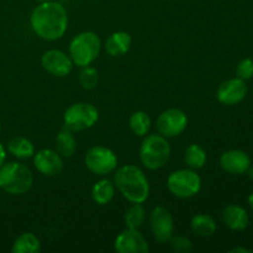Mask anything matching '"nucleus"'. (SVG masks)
<instances>
[{"label": "nucleus", "instance_id": "f257e3e1", "mask_svg": "<svg viewBox=\"0 0 253 253\" xmlns=\"http://www.w3.org/2000/svg\"><path fill=\"white\" fill-rule=\"evenodd\" d=\"M30 24L35 34L46 41L59 40L68 27V14L57 1L40 2L32 11Z\"/></svg>", "mask_w": 253, "mask_h": 253}, {"label": "nucleus", "instance_id": "f03ea898", "mask_svg": "<svg viewBox=\"0 0 253 253\" xmlns=\"http://www.w3.org/2000/svg\"><path fill=\"white\" fill-rule=\"evenodd\" d=\"M114 184L126 200L132 203H143L150 195V183L141 168L135 165H125L119 168L114 177Z\"/></svg>", "mask_w": 253, "mask_h": 253}, {"label": "nucleus", "instance_id": "7ed1b4c3", "mask_svg": "<svg viewBox=\"0 0 253 253\" xmlns=\"http://www.w3.org/2000/svg\"><path fill=\"white\" fill-rule=\"evenodd\" d=\"M34 175L27 166L19 162L4 163L0 167V189L11 195H22L29 192Z\"/></svg>", "mask_w": 253, "mask_h": 253}, {"label": "nucleus", "instance_id": "20e7f679", "mask_svg": "<svg viewBox=\"0 0 253 253\" xmlns=\"http://www.w3.org/2000/svg\"><path fill=\"white\" fill-rule=\"evenodd\" d=\"M170 157V145L165 136L160 133L145 136L140 148L141 163L147 169L162 168Z\"/></svg>", "mask_w": 253, "mask_h": 253}, {"label": "nucleus", "instance_id": "39448f33", "mask_svg": "<svg viewBox=\"0 0 253 253\" xmlns=\"http://www.w3.org/2000/svg\"><path fill=\"white\" fill-rule=\"evenodd\" d=\"M101 49V41L93 31H83L77 35L69 43V57L78 67L90 66Z\"/></svg>", "mask_w": 253, "mask_h": 253}, {"label": "nucleus", "instance_id": "423d86ee", "mask_svg": "<svg viewBox=\"0 0 253 253\" xmlns=\"http://www.w3.org/2000/svg\"><path fill=\"white\" fill-rule=\"evenodd\" d=\"M168 190L179 199L195 197L202 189V178L192 168L172 172L167 179Z\"/></svg>", "mask_w": 253, "mask_h": 253}, {"label": "nucleus", "instance_id": "0eeeda50", "mask_svg": "<svg viewBox=\"0 0 253 253\" xmlns=\"http://www.w3.org/2000/svg\"><path fill=\"white\" fill-rule=\"evenodd\" d=\"M99 120V111L90 103H76L69 106L63 116L64 126L76 131H84L93 127Z\"/></svg>", "mask_w": 253, "mask_h": 253}, {"label": "nucleus", "instance_id": "6e6552de", "mask_svg": "<svg viewBox=\"0 0 253 253\" xmlns=\"http://www.w3.org/2000/svg\"><path fill=\"white\" fill-rule=\"evenodd\" d=\"M84 162L93 174L100 177L110 174L118 167V157L113 150L105 146H94L89 148L84 157Z\"/></svg>", "mask_w": 253, "mask_h": 253}, {"label": "nucleus", "instance_id": "1a4fd4ad", "mask_svg": "<svg viewBox=\"0 0 253 253\" xmlns=\"http://www.w3.org/2000/svg\"><path fill=\"white\" fill-rule=\"evenodd\" d=\"M188 126V116L180 109L170 108L160 114L157 119L158 133L166 138L177 137Z\"/></svg>", "mask_w": 253, "mask_h": 253}, {"label": "nucleus", "instance_id": "9d476101", "mask_svg": "<svg viewBox=\"0 0 253 253\" xmlns=\"http://www.w3.org/2000/svg\"><path fill=\"white\" fill-rule=\"evenodd\" d=\"M150 227L153 237L161 244L168 242L174 235V220L165 207H156L150 214Z\"/></svg>", "mask_w": 253, "mask_h": 253}, {"label": "nucleus", "instance_id": "9b49d317", "mask_svg": "<svg viewBox=\"0 0 253 253\" xmlns=\"http://www.w3.org/2000/svg\"><path fill=\"white\" fill-rule=\"evenodd\" d=\"M41 64L47 73L54 77H66L73 69V61L69 54L61 49H48L41 58Z\"/></svg>", "mask_w": 253, "mask_h": 253}, {"label": "nucleus", "instance_id": "f8f14e48", "mask_svg": "<svg viewBox=\"0 0 253 253\" xmlns=\"http://www.w3.org/2000/svg\"><path fill=\"white\" fill-rule=\"evenodd\" d=\"M115 250L119 253H147L150 245L137 229L127 227L116 237Z\"/></svg>", "mask_w": 253, "mask_h": 253}, {"label": "nucleus", "instance_id": "ddd939ff", "mask_svg": "<svg viewBox=\"0 0 253 253\" xmlns=\"http://www.w3.org/2000/svg\"><path fill=\"white\" fill-rule=\"evenodd\" d=\"M35 168L46 177H54L63 170V160L57 151L43 148L34 155Z\"/></svg>", "mask_w": 253, "mask_h": 253}, {"label": "nucleus", "instance_id": "4468645a", "mask_svg": "<svg viewBox=\"0 0 253 253\" xmlns=\"http://www.w3.org/2000/svg\"><path fill=\"white\" fill-rule=\"evenodd\" d=\"M247 94V86L245 81L240 78H232L220 84L216 91L217 100L224 105H236L241 103Z\"/></svg>", "mask_w": 253, "mask_h": 253}, {"label": "nucleus", "instance_id": "2eb2a0df", "mask_svg": "<svg viewBox=\"0 0 253 253\" xmlns=\"http://www.w3.org/2000/svg\"><path fill=\"white\" fill-rule=\"evenodd\" d=\"M220 166L230 174H244L251 166V158L241 150H230L221 155Z\"/></svg>", "mask_w": 253, "mask_h": 253}, {"label": "nucleus", "instance_id": "dca6fc26", "mask_svg": "<svg viewBox=\"0 0 253 253\" xmlns=\"http://www.w3.org/2000/svg\"><path fill=\"white\" fill-rule=\"evenodd\" d=\"M222 220L229 229L242 231L250 224V216L246 210L240 205H229L222 211Z\"/></svg>", "mask_w": 253, "mask_h": 253}, {"label": "nucleus", "instance_id": "f3484780", "mask_svg": "<svg viewBox=\"0 0 253 253\" xmlns=\"http://www.w3.org/2000/svg\"><path fill=\"white\" fill-rule=\"evenodd\" d=\"M132 40L130 34L125 31H116L108 37L105 42V51L109 56L119 57L127 53Z\"/></svg>", "mask_w": 253, "mask_h": 253}, {"label": "nucleus", "instance_id": "a211bd4d", "mask_svg": "<svg viewBox=\"0 0 253 253\" xmlns=\"http://www.w3.org/2000/svg\"><path fill=\"white\" fill-rule=\"evenodd\" d=\"M7 151L19 160H27L35 155L34 143L29 138L22 137V136L12 137L7 143Z\"/></svg>", "mask_w": 253, "mask_h": 253}, {"label": "nucleus", "instance_id": "6ab92c4d", "mask_svg": "<svg viewBox=\"0 0 253 253\" xmlns=\"http://www.w3.org/2000/svg\"><path fill=\"white\" fill-rule=\"evenodd\" d=\"M190 229L197 236L209 237L216 231V222L208 214H198L190 221Z\"/></svg>", "mask_w": 253, "mask_h": 253}, {"label": "nucleus", "instance_id": "aec40b11", "mask_svg": "<svg viewBox=\"0 0 253 253\" xmlns=\"http://www.w3.org/2000/svg\"><path fill=\"white\" fill-rule=\"evenodd\" d=\"M57 152L64 157H72L77 150V138L73 131L64 126L58 132L56 138Z\"/></svg>", "mask_w": 253, "mask_h": 253}, {"label": "nucleus", "instance_id": "412c9836", "mask_svg": "<svg viewBox=\"0 0 253 253\" xmlns=\"http://www.w3.org/2000/svg\"><path fill=\"white\" fill-rule=\"evenodd\" d=\"M115 195V184L109 179H101L93 185L91 198L99 205H106Z\"/></svg>", "mask_w": 253, "mask_h": 253}, {"label": "nucleus", "instance_id": "4be33fe9", "mask_svg": "<svg viewBox=\"0 0 253 253\" xmlns=\"http://www.w3.org/2000/svg\"><path fill=\"white\" fill-rule=\"evenodd\" d=\"M41 251V242L32 232H24L16 237L12 245L14 253H39Z\"/></svg>", "mask_w": 253, "mask_h": 253}, {"label": "nucleus", "instance_id": "5701e85b", "mask_svg": "<svg viewBox=\"0 0 253 253\" xmlns=\"http://www.w3.org/2000/svg\"><path fill=\"white\" fill-rule=\"evenodd\" d=\"M184 161L188 167L192 168V169H200L207 163V152H205V150L200 145L192 143L185 150Z\"/></svg>", "mask_w": 253, "mask_h": 253}, {"label": "nucleus", "instance_id": "b1692460", "mask_svg": "<svg viewBox=\"0 0 253 253\" xmlns=\"http://www.w3.org/2000/svg\"><path fill=\"white\" fill-rule=\"evenodd\" d=\"M124 219L128 229H141L146 221V209L141 203H132L126 210Z\"/></svg>", "mask_w": 253, "mask_h": 253}, {"label": "nucleus", "instance_id": "393cba45", "mask_svg": "<svg viewBox=\"0 0 253 253\" xmlns=\"http://www.w3.org/2000/svg\"><path fill=\"white\" fill-rule=\"evenodd\" d=\"M128 125H130L131 131L135 133L136 136L140 137H145L150 131L152 121H151L150 115L145 111H136L130 116L128 120Z\"/></svg>", "mask_w": 253, "mask_h": 253}, {"label": "nucleus", "instance_id": "a878e982", "mask_svg": "<svg viewBox=\"0 0 253 253\" xmlns=\"http://www.w3.org/2000/svg\"><path fill=\"white\" fill-rule=\"evenodd\" d=\"M99 82V73L94 67L85 66L82 67V71L79 73V83L84 89L95 88Z\"/></svg>", "mask_w": 253, "mask_h": 253}, {"label": "nucleus", "instance_id": "bb28decb", "mask_svg": "<svg viewBox=\"0 0 253 253\" xmlns=\"http://www.w3.org/2000/svg\"><path fill=\"white\" fill-rule=\"evenodd\" d=\"M168 242H169L170 245V249L175 252L188 253V252H192L193 249H194L193 242L185 236H174V235H173L172 239H170Z\"/></svg>", "mask_w": 253, "mask_h": 253}, {"label": "nucleus", "instance_id": "cd10ccee", "mask_svg": "<svg viewBox=\"0 0 253 253\" xmlns=\"http://www.w3.org/2000/svg\"><path fill=\"white\" fill-rule=\"evenodd\" d=\"M237 78L242 79V81H247L253 77V59L245 58L237 64L236 68Z\"/></svg>", "mask_w": 253, "mask_h": 253}, {"label": "nucleus", "instance_id": "c85d7f7f", "mask_svg": "<svg viewBox=\"0 0 253 253\" xmlns=\"http://www.w3.org/2000/svg\"><path fill=\"white\" fill-rule=\"evenodd\" d=\"M5 160H6V151H5L4 146L0 143V167L5 163Z\"/></svg>", "mask_w": 253, "mask_h": 253}, {"label": "nucleus", "instance_id": "c756f323", "mask_svg": "<svg viewBox=\"0 0 253 253\" xmlns=\"http://www.w3.org/2000/svg\"><path fill=\"white\" fill-rule=\"evenodd\" d=\"M231 253H237V252H244V253H251L252 250L250 249H244V247H236V249H232Z\"/></svg>", "mask_w": 253, "mask_h": 253}, {"label": "nucleus", "instance_id": "7c9ffc66", "mask_svg": "<svg viewBox=\"0 0 253 253\" xmlns=\"http://www.w3.org/2000/svg\"><path fill=\"white\" fill-rule=\"evenodd\" d=\"M247 174H249V178L253 182V166H250V168L247 169Z\"/></svg>", "mask_w": 253, "mask_h": 253}, {"label": "nucleus", "instance_id": "2f4dec72", "mask_svg": "<svg viewBox=\"0 0 253 253\" xmlns=\"http://www.w3.org/2000/svg\"><path fill=\"white\" fill-rule=\"evenodd\" d=\"M249 204H250V207L253 209V193L249 197Z\"/></svg>", "mask_w": 253, "mask_h": 253}, {"label": "nucleus", "instance_id": "473e14b6", "mask_svg": "<svg viewBox=\"0 0 253 253\" xmlns=\"http://www.w3.org/2000/svg\"><path fill=\"white\" fill-rule=\"evenodd\" d=\"M36 1H39V2H44V1H49V0H36Z\"/></svg>", "mask_w": 253, "mask_h": 253}, {"label": "nucleus", "instance_id": "72a5a7b5", "mask_svg": "<svg viewBox=\"0 0 253 253\" xmlns=\"http://www.w3.org/2000/svg\"><path fill=\"white\" fill-rule=\"evenodd\" d=\"M0 132H1V124H0Z\"/></svg>", "mask_w": 253, "mask_h": 253}]
</instances>
